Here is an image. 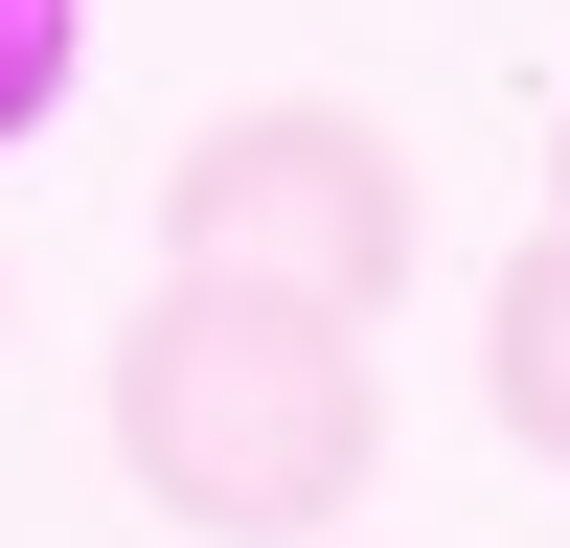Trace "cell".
<instances>
[{
  "label": "cell",
  "mask_w": 570,
  "mask_h": 548,
  "mask_svg": "<svg viewBox=\"0 0 570 548\" xmlns=\"http://www.w3.org/2000/svg\"><path fill=\"white\" fill-rule=\"evenodd\" d=\"M389 457V365L365 320L320 297H252V274H160L115 320V480L206 548H320Z\"/></svg>",
  "instance_id": "obj_1"
},
{
  "label": "cell",
  "mask_w": 570,
  "mask_h": 548,
  "mask_svg": "<svg viewBox=\"0 0 570 548\" xmlns=\"http://www.w3.org/2000/svg\"><path fill=\"white\" fill-rule=\"evenodd\" d=\"M434 206H411V137L343 115V91H228L206 137L160 160V274H252V297H320V320H389Z\"/></svg>",
  "instance_id": "obj_2"
},
{
  "label": "cell",
  "mask_w": 570,
  "mask_h": 548,
  "mask_svg": "<svg viewBox=\"0 0 570 548\" xmlns=\"http://www.w3.org/2000/svg\"><path fill=\"white\" fill-rule=\"evenodd\" d=\"M480 411L570 480V228H525V252H502V297H480Z\"/></svg>",
  "instance_id": "obj_3"
},
{
  "label": "cell",
  "mask_w": 570,
  "mask_h": 548,
  "mask_svg": "<svg viewBox=\"0 0 570 548\" xmlns=\"http://www.w3.org/2000/svg\"><path fill=\"white\" fill-rule=\"evenodd\" d=\"M69 46H91V0H0V160L69 115Z\"/></svg>",
  "instance_id": "obj_4"
},
{
  "label": "cell",
  "mask_w": 570,
  "mask_h": 548,
  "mask_svg": "<svg viewBox=\"0 0 570 548\" xmlns=\"http://www.w3.org/2000/svg\"><path fill=\"white\" fill-rule=\"evenodd\" d=\"M548 228H570V91H548Z\"/></svg>",
  "instance_id": "obj_5"
}]
</instances>
